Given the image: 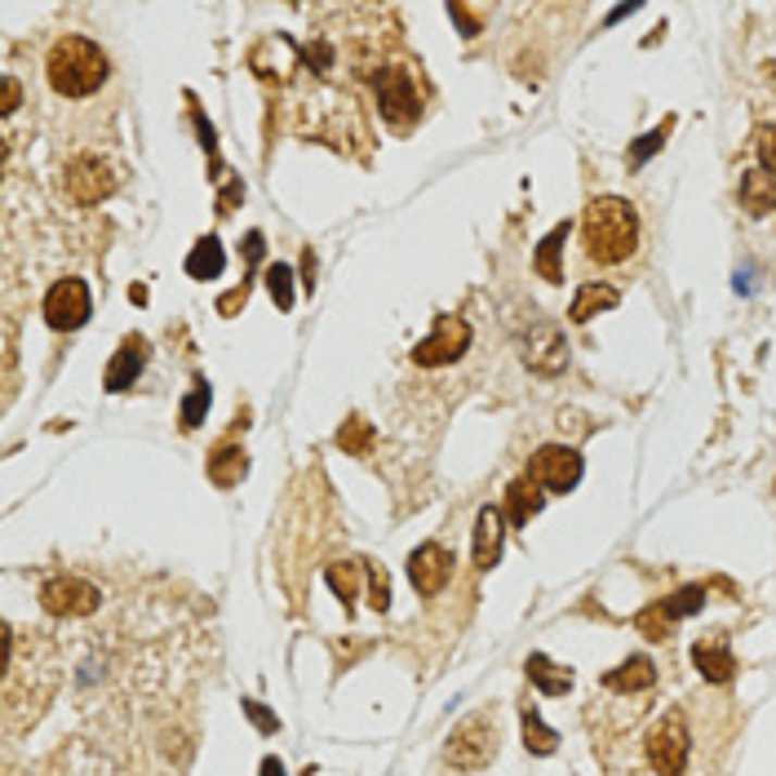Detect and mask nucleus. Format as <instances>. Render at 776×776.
Segmentation results:
<instances>
[{
    "instance_id": "f3484780",
    "label": "nucleus",
    "mask_w": 776,
    "mask_h": 776,
    "mask_svg": "<svg viewBox=\"0 0 776 776\" xmlns=\"http://www.w3.org/2000/svg\"><path fill=\"white\" fill-rule=\"evenodd\" d=\"M541 506H546V492H541L537 479L520 475V479L506 488V520H511L515 528H528V520H533Z\"/></svg>"
},
{
    "instance_id": "393cba45",
    "label": "nucleus",
    "mask_w": 776,
    "mask_h": 776,
    "mask_svg": "<svg viewBox=\"0 0 776 776\" xmlns=\"http://www.w3.org/2000/svg\"><path fill=\"white\" fill-rule=\"evenodd\" d=\"M360 573H364V564H328V586L338 590V599L351 608L355 599H360Z\"/></svg>"
},
{
    "instance_id": "dca6fc26",
    "label": "nucleus",
    "mask_w": 776,
    "mask_h": 776,
    "mask_svg": "<svg viewBox=\"0 0 776 776\" xmlns=\"http://www.w3.org/2000/svg\"><path fill=\"white\" fill-rule=\"evenodd\" d=\"M524 671H528L533 688L546 692V697H564V692L573 688V671H568V665H560V661H550L546 652H533V656L524 661Z\"/></svg>"
},
{
    "instance_id": "7c9ffc66",
    "label": "nucleus",
    "mask_w": 776,
    "mask_h": 776,
    "mask_svg": "<svg viewBox=\"0 0 776 776\" xmlns=\"http://www.w3.org/2000/svg\"><path fill=\"white\" fill-rule=\"evenodd\" d=\"M364 577H368V603L377 608V613H386V608H391V581L381 577L377 564H364Z\"/></svg>"
},
{
    "instance_id": "c756f323",
    "label": "nucleus",
    "mask_w": 776,
    "mask_h": 776,
    "mask_svg": "<svg viewBox=\"0 0 776 776\" xmlns=\"http://www.w3.org/2000/svg\"><path fill=\"white\" fill-rule=\"evenodd\" d=\"M754 151H759L763 174L776 178V125H759V129H754Z\"/></svg>"
},
{
    "instance_id": "ddd939ff",
    "label": "nucleus",
    "mask_w": 776,
    "mask_h": 776,
    "mask_svg": "<svg viewBox=\"0 0 776 776\" xmlns=\"http://www.w3.org/2000/svg\"><path fill=\"white\" fill-rule=\"evenodd\" d=\"M147 338H138V333H129V338L121 342V351L116 355H111V364H107V377H102V386H107V391H129V386L138 381V373L147 368Z\"/></svg>"
},
{
    "instance_id": "0eeeda50",
    "label": "nucleus",
    "mask_w": 776,
    "mask_h": 776,
    "mask_svg": "<svg viewBox=\"0 0 776 776\" xmlns=\"http://www.w3.org/2000/svg\"><path fill=\"white\" fill-rule=\"evenodd\" d=\"M98 603H102V590L85 577H49L40 586V608L53 617H89L98 613Z\"/></svg>"
},
{
    "instance_id": "4c0bfd02",
    "label": "nucleus",
    "mask_w": 776,
    "mask_h": 776,
    "mask_svg": "<svg viewBox=\"0 0 776 776\" xmlns=\"http://www.w3.org/2000/svg\"><path fill=\"white\" fill-rule=\"evenodd\" d=\"M772 204H776V187H772Z\"/></svg>"
},
{
    "instance_id": "a878e982",
    "label": "nucleus",
    "mask_w": 776,
    "mask_h": 776,
    "mask_svg": "<svg viewBox=\"0 0 776 776\" xmlns=\"http://www.w3.org/2000/svg\"><path fill=\"white\" fill-rule=\"evenodd\" d=\"M338 449L351 453V458H364L373 449V426L364 417H351L342 430H338Z\"/></svg>"
},
{
    "instance_id": "e433bc0d",
    "label": "nucleus",
    "mask_w": 776,
    "mask_h": 776,
    "mask_svg": "<svg viewBox=\"0 0 776 776\" xmlns=\"http://www.w3.org/2000/svg\"><path fill=\"white\" fill-rule=\"evenodd\" d=\"M626 14H635V5H617L613 14H608V23H617V18H626Z\"/></svg>"
},
{
    "instance_id": "b1692460",
    "label": "nucleus",
    "mask_w": 776,
    "mask_h": 776,
    "mask_svg": "<svg viewBox=\"0 0 776 776\" xmlns=\"http://www.w3.org/2000/svg\"><path fill=\"white\" fill-rule=\"evenodd\" d=\"M524 746H528L533 754H554V746H560V733L546 728L537 710H524Z\"/></svg>"
},
{
    "instance_id": "5701e85b",
    "label": "nucleus",
    "mask_w": 776,
    "mask_h": 776,
    "mask_svg": "<svg viewBox=\"0 0 776 776\" xmlns=\"http://www.w3.org/2000/svg\"><path fill=\"white\" fill-rule=\"evenodd\" d=\"M705 599H710V590H705V586H684V590H675L671 599H661V603H656V613L675 626V622H684V617L701 613Z\"/></svg>"
},
{
    "instance_id": "bb28decb",
    "label": "nucleus",
    "mask_w": 776,
    "mask_h": 776,
    "mask_svg": "<svg viewBox=\"0 0 776 776\" xmlns=\"http://www.w3.org/2000/svg\"><path fill=\"white\" fill-rule=\"evenodd\" d=\"M266 289H271L275 306L289 311V306H293V271H289L285 262H271V266H266Z\"/></svg>"
},
{
    "instance_id": "c9c22d12",
    "label": "nucleus",
    "mask_w": 776,
    "mask_h": 776,
    "mask_svg": "<svg viewBox=\"0 0 776 776\" xmlns=\"http://www.w3.org/2000/svg\"><path fill=\"white\" fill-rule=\"evenodd\" d=\"M262 776H289L280 759H262Z\"/></svg>"
},
{
    "instance_id": "9d476101",
    "label": "nucleus",
    "mask_w": 776,
    "mask_h": 776,
    "mask_svg": "<svg viewBox=\"0 0 776 776\" xmlns=\"http://www.w3.org/2000/svg\"><path fill=\"white\" fill-rule=\"evenodd\" d=\"M377 102H381V116L396 121V125H413L422 116V93L413 85V76L404 67H386L377 72Z\"/></svg>"
},
{
    "instance_id": "4be33fe9",
    "label": "nucleus",
    "mask_w": 776,
    "mask_h": 776,
    "mask_svg": "<svg viewBox=\"0 0 776 776\" xmlns=\"http://www.w3.org/2000/svg\"><path fill=\"white\" fill-rule=\"evenodd\" d=\"M617 302H622V293H617L613 285H581L577 298H573V306H568V315H573L577 324H586V320H594L599 311H613Z\"/></svg>"
},
{
    "instance_id": "f03ea898",
    "label": "nucleus",
    "mask_w": 776,
    "mask_h": 776,
    "mask_svg": "<svg viewBox=\"0 0 776 776\" xmlns=\"http://www.w3.org/2000/svg\"><path fill=\"white\" fill-rule=\"evenodd\" d=\"M45 72H49V85L63 98H85L107 80V53L89 36H63L53 40Z\"/></svg>"
},
{
    "instance_id": "cd10ccee",
    "label": "nucleus",
    "mask_w": 776,
    "mask_h": 776,
    "mask_svg": "<svg viewBox=\"0 0 776 776\" xmlns=\"http://www.w3.org/2000/svg\"><path fill=\"white\" fill-rule=\"evenodd\" d=\"M209 400H213V391H209V381H196L191 386V396L183 400V430H196L200 422H204V413H209Z\"/></svg>"
},
{
    "instance_id": "aec40b11",
    "label": "nucleus",
    "mask_w": 776,
    "mask_h": 776,
    "mask_svg": "<svg viewBox=\"0 0 776 776\" xmlns=\"http://www.w3.org/2000/svg\"><path fill=\"white\" fill-rule=\"evenodd\" d=\"M245 475H249V453L240 449V443H222V449L209 458V479L217 488H236Z\"/></svg>"
},
{
    "instance_id": "412c9836",
    "label": "nucleus",
    "mask_w": 776,
    "mask_h": 776,
    "mask_svg": "<svg viewBox=\"0 0 776 776\" xmlns=\"http://www.w3.org/2000/svg\"><path fill=\"white\" fill-rule=\"evenodd\" d=\"M222 266H227V249H222L217 236L196 240V249L187 253V275H191V280H217Z\"/></svg>"
},
{
    "instance_id": "4468645a",
    "label": "nucleus",
    "mask_w": 776,
    "mask_h": 776,
    "mask_svg": "<svg viewBox=\"0 0 776 776\" xmlns=\"http://www.w3.org/2000/svg\"><path fill=\"white\" fill-rule=\"evenodd\" d=\"M692 665L701 671V679L710 684H728L737 675V656H733V643L724 635H714V639H697L692 643Z\"/></svg>"
},
{
    "instance_id": "6e6552de",
    "label": "nucleus",
    "mask_w": 776,
    "mask_h": 776,
    "mask_svg": "<svg viewBox=\"0 0 776 776\" xmlns=\"http://www.w3.org/2000/svg\"><path fill=\"white\" fill-rule=\"evenodd\" d=\"M528 479H537L546 492H573L581 484V458H577V449L546 443V449H537L533 462H528Z\"/></svg>"
},
{
    "instance_id": "6ab92c4d",
    "label": "nucleus",
    "mask_w": 776,
    "mask_h": 776,
    "mask_svg": "<svg viewBox=\"0 0 776 776\" xmlns=\"http://www.w3.org/2000/svg\"><path fill=\"white\" fill-rule=\"evenodd\" d=\"M568 222H560V227H550L546 231V240L537 245V258H533V266H537V275L541 280H550V285H560L564 280V266H560V253H564V245H568Z\"/></svg>"
},
{
    "instance_id": "2eb2a0df",
    "label": "nucleus",
    "mask_w": 776,
    "mask_h": 776,
    "mask_svg": "<svg viewBox=\"0 0 776 776\" xmlns=\"http://www.w3.org/2000/svg\"><path fill=\"white\" fill-rule=\"evenodd\" d=\"M502 537H506V515L497 506H484L475 520V568L488 573L502 560Z\"/></svg>"
},
{
    "instance_id": "39448f33",
    "label": "nucleus",
    "mask_w": 776,
    "mask_h": 776,
    "mask_svg": "<svg viewBox=\"0 0 776 776\" xmlns=\"http://www.w3.org/2000/svg\"><path fill=\"white\" fill-rule=\"evenodd\" d=\"M466 351H471V324L458 320V315H439L430 338H422L413 347V360L422 368H443V364H458Z\"/></svg>"
},
{
    "instance_id": "473e14b6",
    "label": "nucleus",
    "mask_w": 776,
    "mask_h": 776,
    "mask_svg": "<svg viewBox=\"0 0 776 776\" xmlns=\"http://www.w3.org/2000/svg\"><path fill=\"white\" fill-rule=\"evenodd\" d=\"M240 253H245L249 262H262V253H266V240H262V231H249V236H245V245H240Z\"/></svg>"
},
{
    "instance_id": "1a4fd4ad",
    "label": "nucleus",
    "mask_w": 776,
    "mask_h": 776,
    "mask_svg": "<svg viewBox=\"0 0 776 776\" xmlns=\"http://www.w3.org/2000/svg\"><path fill=\"white\" fill-rule=\"evenodd\" d=\"M63 187H67V196H72L76 204H98V200H107L111 191H116V170H111L102 155L85 151V155H76V160L67 164Z\"/></svg>"
},
{
    "instance_id": "f8f14e48",
    "label": "nucleus",
    "mask_w": 776,
    "mask_h": 776,
    "mask_svg": "<svg viewBox=\"0 0 776 776\" xmlns=\"http://www.w3.org/2000/svg\"><path fill=\"white\" fill-rule=\"evenodd\" d=\"M453 577V554L443 550L439 541H422L413 554H409V581L422 599H435Z\"/></svg>"
},
{
    "instance_id": "2f4dec72",
    "label": "nucleus",
    "mask_w": 776,
    "mask_h": 776,
    "mask_svg": "<svg viewBox=\"0 0 776 776\" xmlns=\"http://www.w3.org/2000/svg\"><path fill=\"white\" fill-rule=\"evenodd\" d=\"M245 714L253 718V728H258V733H280V718H275L262 701H245Z\"/></svg>"
},
{
    "instance_id": "423d86ee",
    "label": "nucleus",
    "mask_w": 776,
    "mask_h": 776,
    "mask_svg": "<svg viewBox=\"0 0 776 776\" xmlns=\"http://www.w3.org/2000/svg\"><path fill=\"white\" fill-rule=\"evenodd\" d=\"M524 368L537 373V377H554L568 368V338L564 328L554 320H537L528 333H524Z\"/></svg>"
},
{
    "instance_id": "7ed1b4c3",
    "label": "nucleus",
    "mask_w": 776,
    "mask_h": 776,
    "mask_svg": "<svg viewBox=\"0 0 776 776\" xmlns=\"http://www.w3.org/2000/svg\"><path fill=\"white\" fill-rule=\"evenodd\" d=\"M443 759L458 772H484L497 759V718L492 714H471L443 741Z\"/></svg>"
},
{
    "instance_id": "20e7f679",
    "label": "nucleus",
    "mask_w": 776,
    "mask_h": 776,
    "mask_svg": "<svg viewBox=\"0 0 776 776\" xmlns=\"http://www.w3.org/2000/svg\"><path fill=\"white\" fill-rule=\"evenodd\" d=\"M643 750H648V763H652L656 776H684L688 754H692L688 718H684L679 710L661 714L656 724H652V733H648V741H643Z\"/></svg>"
},
{
    "instance_id": "c85d7f7f",
    "label": "nucleus",
    "mask_w": 776,
    "mask_h": 776,
    "mask_svg": "<svg viewBox=\"0 0 776 776\" xmlns=\"http://www.w3.org/2000/svg\"><path fill=\"white\" fill-rule=\"evenodd\" d=\"M671 129H675V121H661L652 134H643L635 147H630V164H635V170H639V164H648L661 147H665V138H671Z\"/></svg>"
},
{
    "instance_id": "f704fd0d",
    "label": "nucleus",
    "mask_w": 776,
    "mask_h": 776,
    "mask_svg": "<svg viewBox=\"0 0 776 776\" xmlns=\"http://www.w3.org/2000/svg\"><path fill=\"white\" fill-rule=\"evenodd\" d=\"M449 14H453V23H462V27H466V36H479V18H475L466 5H449Z\"/></svg>"
},
{
    "instance_id": "a211bd4d",
    "label": "nucleus",
    "mask_w": 776,
    "mask_h": 776,
    "mask_svg": "<svg viewBox=\"0 0 776 776\" xmlns=\"http://www.w3.org/2000/svg\"><path fill=\"white\" fill-rule=\"evenodd\" d=\"M652 684H656L652 656H630V661L617 665V671L603 675V688H613V692H648Z\"/></svg>"
},
{
    "instance_id": "f257e3e1",
    "label": "nucleus",
    "mask_w": 776,
    "mask_h": 776,
    "mask_svg": "<svg viewBox=\"0 0 776 776\" xmlns=\"http://www.w3.org/2000/svg\"><path fill=\"white\" fill-rule=\"evenodd\" d=\"M581 245L599 266H617L639 249V213L622 196H599L581 213Z\"/></svg>"
},
{
    "instance_id": "72a5a7b5",
    "label": "nucleus",
    "mask_w": 776,
    "mask_h": 776,
    "mask_svg": "<svg viewBox=\"0 0 776 776\" xmlns=\"http://www.w3.org/2000/svg\"><path fill=\"white\" fill-rule=\"evenodd\" d=\"M18 98H23V89H18V80H14V76H5V102H0V116H14V107H18Z\"/></svg>"
},
{
    "instance_id": "9b49d317",
    "label": "nucleus",
    "mask_w": 776,
    "mask_h": 776,
    "mask_svg": "<svg viewBox=\"0 0 776 776\" xmlns=\"http://www.w3.org/2000/svg\"><path fill=\"white\" fill-rule=\"evenodd\" d=\"M89 285L85 280H59L49 293H45V320H49V328H59V333H72V328H80L85 320H89Z\"/></svg>"
}]
</instances>
